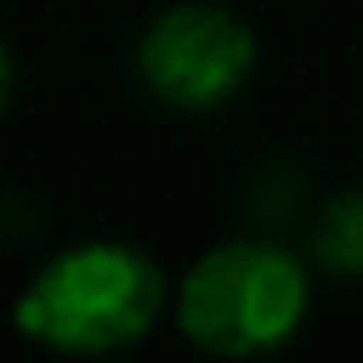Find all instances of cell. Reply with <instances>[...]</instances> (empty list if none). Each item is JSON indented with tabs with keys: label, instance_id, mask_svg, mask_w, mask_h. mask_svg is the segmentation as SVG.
<instances>
[{
	"label": "cell",
	"instance_id": "cell-1",
	"mask_svg": "<svg viewBox=\"0 0 363 363\" xmlns=\"http://www.w3.org/2000/svg\"><path fill=\"white\" fill-rule=\"evenodd\" d=\"M164 308L160 264L120 239H90L55 254L16 298V328L55 353H120L140 343Z\"/></svg>",
	"mask_w": 363,
	"mask_h": 363
},
{
	"label": "cell",
	"instance_id": "cell-2",
	"mask_svg": "<svg viewBox=\"0 0 363 363\" xmlns=\"http://www.w3.org/2000/svg\"><path fill=\"white\" fill-rule=\"evenodd\" d=\"M308 318V269L274 239H229L189 264L174 294L179 333L214 358L284 348Z\"/></svg>",
	"mask_w": 363,
	"mask_h": 363
},
{
	"label": "cell",
	"instance_id": "cell-3",
	"mask_svg": "<svg viewBox=\"0 0 363 363\" xmlns=\"http://www.w3.org/2000/svg\"><path fill=\"white\" fill-rule=\"evenodd\" d=\"M259 65L254 30L214 0H184L150 21L135 50L145 90L174 110H219Z\"/></svg>",
	"mask_w": 363,
	"mask_h": 363
},
{
	"label": "cell",
	"instance_id": "cell-4",
	"mask_svg": "<svg viewBox=\"0 0 363 363\" xmlns=\"http://www.w3.org/2000/svg\"><path fill=\"white\" fill-rule=\"evenodd\" d=\"M313 259L333 279H363V189H343L313 224Z\"/></svg>",
	"mask_w": 363,
	"mask_h": 363
},
{
	"label": "cell",
	"instance_id": "cell-5",
	"mask_svg": "<svg viewBox=\"0 0 363 363\" xmlns=\"http://www.w3.org/2000/svg\"><path fill=\"white\" fill-rule=\"evenodd\" d=\"M11 85H16V65H11V50L0 40V110L11 105Z\"/></svg>",
	"mask_w": 363,
	"mask_h": 363
}]
</instances>
